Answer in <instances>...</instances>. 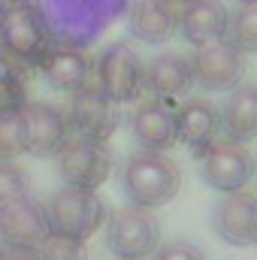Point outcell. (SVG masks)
<instances>
[{
  "mask_svg": "<svg viewBox=\"0 0 257 260\" xmlns=\"http://www.w3.org/2000/svg\"><path fill=\"white\" fill-rule=\"evenodd\" d=\"M176 127L179 142H185L194 157H200L215 139H221V112L206 97H185L176 106Z\"/></svg>",
  "mask_w": 257,
  "mask_h": 260,
  "instance_id": "16",
  "label": "cell"
},
{
  "mask_svg": "<svg viewBox=\"0 0 257 260\" xmlns=\"http://www.w3.org/2000/svg\"><path fill=\"white\" fill-rule=\"evenodd\" d=\"M221 112V136L230 142H251L257 139V85H236L227 91Z\"/></svg>",
  "mask_w": 257,
  "mask_h": 260,
  "instance_id": "20",
  "label": "cell"
},
{
  "mask_svg": "<svg viewBox=\"0 0 257 260\" xmlns=\"http://www.w3.org/2000/svg\"><path fill=\"white\" fill-rule=\"evenodd\" d=\"M118 185L127 206L160 209L176 200L182 188V170L167 151H133L118 170Z\"/></svg>",
  "mask_w": 257,
  "mask_h": 260,
  "instance_id": "2",
  "label": "cell"
},
{
  "mask_svg": "<svg viewBox=\"0 0 257 260\" xmlns=\"http://www.w3.org/2000/svg\"><path fill=\"white\" fill-rule=\"evenodd\" d=\"M30 197V176L15 160H0V212L18 200Z\"/></svg>",
  "mask_w": 257,
  "mask_h": 260,
  "instance_id": "23",
  "label": "cell"
},
{
  "mask_svg": "<svg viewBox=\"0 0 257 260\" xmlns=\"http://www.w3.org/2000/svg\"><path fill=\"white\" fill-rule=\"evenodd\" d=\"M127 30L139 43L160 46L179 30V12L167 0H133L127 6Z\"/></svg>",
  "mask_w": 257,
  "mask_h": 260,
  "instance_id": "18",
  "label": "cell"
},
{
  "mask_svg": "<svg viewBox=\"0 0 257 260\" xmlns=\"http://www.w3.org/2000/svg\"><path fill=\"white\" fill-rule=\"evenodd\" d=\"M194 88L191 58L179 52H160L145 64V91L154 100H164L173 106V100L188 97Z\"/></svg>",
  "mask_w": 257,
  "mask_h": 260,
  "instance_id": "17",
  "label": "cell"
},
{
  "mask_svg": "<svg viewBox=\"0 0 257 260\" xmlns=\"http://www.w3.org/2000/svg\"><path fill=\"white\" fill-rule=\"evenodd\" d=\"M18 3H21V0H0V15H3V12H9V9H12V6H18Z\"/></svg>",
  "mask_w": 257,
  "mask_h": 260,
  "instance_id": "28",
  "label": "cell"
},
{
  "mask_svg": "<svg viewBox=\"0 0 257 260\" xmlns=\"http://www.w3.org/2000/svg\"><path fill=\"white\" fill-rule=\"evenodd\" d=\"M43 209H46L49 233L79 239V242H88L109 218V209L97 191H82V188H67V185L49 197Z\"/></svg>",
  "mask_w": 257,
  "mask_h": 260,
  "instance_id": "3",
  "label": "cell"
},
{
  "mask_svg": "<svg viewBox=\"0 0 257 260\" xmlns=\"http://www.w3.org/2000/svg\"><path fill=\"white\" fill-rule=\"evenodd\" d=\"M0 260H37L34 251H18V248H6L0 251Z\"/></svg>",
  "mask_w": 257,
  "mask_h": 260,
  "instance_id": "27",
  "label": "cell"
},
{
  "mask_svg": "<svg viewBox=\"0 0 257 260\" xmlns=\"http://www.w3.org/2000/svg\"><path fill=\"white\" fill-rule=\"evenodd\" d=\"M197 160H200V179L218 194L245 191V185L251 182L257 170L254 154L230 139H215Z\"/></svg>",
  "mask_w": 257,
  "mask_h": 260,
  "instance_id": "7",
  "label": "cell"
},
{
  "mask_svg": "<svg viewBox=\"0 0 257 260\" xmlns=\"http://www.w3.org/2000/svg\"><path fill=\"white\" fill-rule=\"evenodd\" d=\"M46 236H49V221L40 200L24 197L0 212V242L6 248L34 251Z\"/></svg>",
  "mask_w": 257,
  "mask_h": 260,
  "instance_id": "14",
  "label": "cell"
},
{
  "mask_svg": "<svg viewBox=\"0 0 257 260\" xmlns=\"http://www.w3.org/2000/svg\"><path fill=\"white\" fill-rule=\"evenodd\" d=\"M239 3H254V0H239Z\"/></svg>",
  "mask_w": 257,
  "mask_h": 260,
  "instance_id": "30",
  "label": "cell"
},
{
  "mask_svg": "<svg viewBox=\"0 0 257 260\" xmlns=\"http://www.w3.org/2000/svg\"><path fill=\"white\" fill-rule=\"evenodd\" d=\"M67 121H70V130L76 136L109 142V136L121 124V109H118V103H112L97 88V82H88L85 88L73 91L70 109H67Z\"/></svg>",
  "mask_w": 257,
  "mask_h": 260,
  "instance_id": "9",
  "label": "cell"
},
{
  "mask_svg": "<svg viewBox=\"0 0 257 260\" xmlns=\"http://www.w3.org/2000/svg\"><path fill=\"white\" fill-rule=\"evenodd\" d=\"M27 103V79H24V67L15 58H9L0 49V115L6 112H18Z\"/></svg>",
  "mask_w": 257,
  "mask_h": 260,
  "instance_id": "21",
  "label": "cell"
},
{
  "mask_svg": "<svg viewBox=\"0 0 257 260\" xmlns=\"http://www.w3.org/2000/svg\"><path fill=\"white\" fill-rule=\"evenodd\" d=\"M21 127H24V154L34 157H55L73 136L67 112L46 100H27L21 106Z\"/></svg>",
  "mask_w": 257,
  "mask_h": 260,
  "instance_id": "11",
  "label": "cell"
},
{
  "mask_svg": "<svg viewBox=\"0 0 257 260\" xmlns=\"http://www.w3.org/2000/svg\"><path fill=\"white\" fill-rule=\"evenodd\" d=\"M227 24H230V12L221 0H188L179 9V30L194 49L224 40Z\"/></svg>",
  "mask_w": 257,
  "mask_h": 260,
  "instance_id": "19",
  "label": "cell"
},
{
  "mask_svg": "<svg viewBox=\"0 0 257 260\" xmlns=\"http://www.w3.org/2000/svg\"><path fill=\"white\" fill-rule=\"evenodd\" d=\"M127 127L133 142L142 151H170L179 142V127H176V109L164 100H139L136 109L130 112Z\"/></svg>",
  "mask_w": 257,
  "mask_h": 260,
  "instance_id": "12",
  "label": "cell"
},
{
  "mask_svg": "<svg viewBox=\"0 0 257 260\" xmlns=\"http://www.w3.org/2000/svg\"><path fill=\"white\" fill-rule=\"evenodd\" d=\"M160 245V224L151 209L124 206L106 218V248L115 260H145Z\"/></svg>",
  "mask_w": 257,
  "mask_h": 260,
  "instance_id": "4",
  "label": "cell"
},
{
  "mask_svg": "<svg viewBox=\"0 0 257 260\" xmlns=\"http://www.w3.org/2000/svg\"><path fill=\"white\" fill-rule=\"evenodd\" d=\"M151 257L154 260H206V254L188 239H170V242L157 245V251Z\"/></svg>",
  "mask_w": 257,
  "mask_h": 260,
  "instance_id": "26",
  "label": "cell"
},
{
  "mask_svg": "<svg viewBox=\"0 0 257 260\" xmlns=\"http://www.w3.org/2000/svg\"><path fill=\"white\" fill-rule=\"evenodd\" d=\"M55 157H58L61 182L67 188H82V191H97L115 167L112 148L106 142L85 139V136H70Z\"/></svg>",
  "mask_w": 257,
  "mask_h": 260,
  "instance_id": "6",
  "label": "cell"
},
{
  "mask_svg": "<svg viewBox=\"0 0 257 260\" xmlns=\"http://www.w3.org/2000/svg\"><path fill=\"white\" fill-rule=\"evenodd\" d=\"M94 82L112 103H136L145 91V64L130 43H109L94 64Z\"/></svg>",
  "mask_w": 257,
  "mask_h": 260,
  "instance_id": "5",
  "label": "cell"
},
{
  "mask_svg": "<svg viewBox=\"0 0 257 260\" xmlns=\"http://www.w3.org/2000/svg\"><path fill=\"white\" fill-rule=\"evenodd\" d=\"M37 67L55 91L73 94V91L85 88L88 82H94V61L88 58L85 49H76V46L52 43Z\"/></svg>",
  "mask_w": 257,
  "mask_h": 260,
  "instance_id": "15",
  "label": "cell"
},
{
  "mask_svg": "<svg viewBox=\"0 0 257 260\" xmlns=\"http://www.w3.org/2000/svg\"><path fill=\"white\" fill-rule=\"evenodd\" d=\"M227 40L242 55H254L257 52V0L254 3H239V9L230 15Z\"/></svg>",
  "mask_w": 257,
  "mask_h": 260,
  "instance_id": "22",
  "label": "cell"
},
{
  "mask_svg": "<svg viewBox=\"0 0 257 260\" xmlns=\"http://www.w3.org/2000/svg\"><path fill=\"white\" fill-rule=\"evenodd\" d=\"M24 154V127H21V109L0 115V160H15Z\"/></svg>",
  "mask_w": 257,
  "mask_h": 260,
  "instance_id": "25",
  "label": "cell"
},
{
  "mask_svg": "<svg viewBox=\"0 0 257 260\" xmlns=\"http://www.w3.org/2000/svg\"><path fill=\"white\" fill-rule=\"evenodd\" d=\"M191 73L194 85L203 91H233L236 85H242L245 76V55L224 37L206 46H197L191 55Z\"/></svg>",
  "mask_w": 257,
  "mask_h": 260,
  "instance_id": "8",
  "label": "cell"
},
{
  "mask_svg": "<svg viewBox=\"0 0 257 260\" xmlns=\"http://www.w3.org/2000/svg\"><path fill=\"white\" fill-rule=\"evenodd\" d=\"M52 43L88 49L127 12L130 0H24Z\"/></svg>",
  "mask_w": 257,
  "mask_h": 260,
  "instance_id": "1",
  "label": "cell"
},
{
  "mask_svg": "<svg viewBox=\"0 0 257 260\" xmlns=\"http://www.w3.org/2000/svg\"><path fill=\"white\" fill-rule=\"evenodd\" d=\"M212 224H215V233L233 248L257 245V194L251 191L224 194L215 206Z\"/></svg>",
  "mask_w": 257,
  "mask_h": 260,
  "instance_id": "13",
  "label": "cell"
},
{
  "mask_svg": "<svg viewBox=\"0 0 257 260\" xmlns=\"http://www.w3.org/2000/svg\"><path fill=\"white\" fill-rule=\"evenodd\" d=\"M37 260H88V248L79 239H67V236H55L49 233L37 248H34Z\"/></svg>",
  "mask_w": 257,
  "mask_h": 260,
  "instance_id": "24",
  "label": "cell"
},
{
  "mask_svg": "<svg viewBox=\"0 0 257 260\" xmlns=\"http://www.w3.org/2000/svg\"><path fill=\"white\" fill-rule=\"evenodd\" d=\"M49 46H52V40H49L43 21L24 0L0 15V49L9 58H15L21 67L40 64V58L46 55Z\"/></svg>",
  "mask_w": 257,
  "mask_h": 260,
  "instance_id": "10",
  "label": "cell"
},
{
  "mask_svg": "<svg viewBox=\"0 0 257 260\" xmlns=\"http://www.w3.org/2000/svg\"><path fill=\"white\" fill-rule=\"evenodd\" d=\"M170 6H182V3H188V0H167Z\"/></svg>",
  "mask_w": 257,
  "mask_h": 260,
  "instance_id": "29",
  "label": "cell"
}]
</instances>
